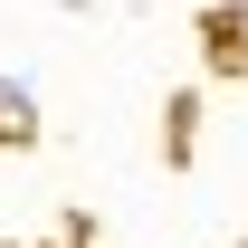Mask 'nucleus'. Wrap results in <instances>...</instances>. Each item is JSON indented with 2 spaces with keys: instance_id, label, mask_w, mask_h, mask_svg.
I'll list each match as a JSON object with an SVG mask.
<instances>
[{
  "instance_id": "f257e3e1",
  "label": "nucleus",
  "mask_w": 248,
  "mask_h": 248,
  "mask_svg": "<svg viewBox=\"0 0 248 248\" xmlns=\"http://www.w3.org/2000/svg\"><path fill=\"white\" fill-rule=\"evenodd\" d=\"M219 38H229V48H239V58H248V0H239V10H229V19H219Z\"/></svg>"
}]
</instances>
